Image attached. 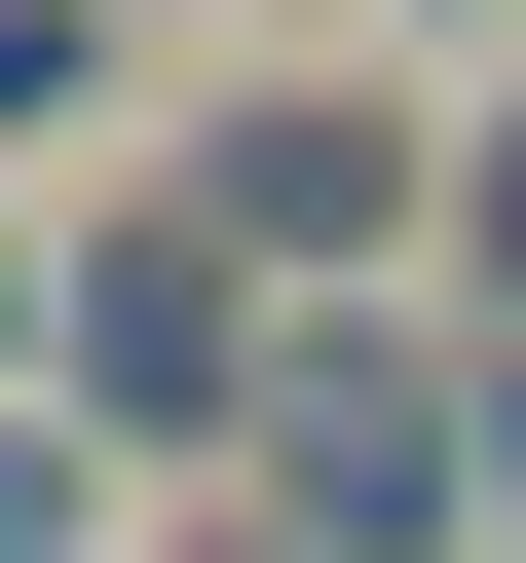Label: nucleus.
Segmentation results:
<instances>
[{"mask_svg":"<svg viewBox=\"0 0 526 563\" xmlns=\"http://www.w3.org/2000/svg\"><path fill=\"white\" fill-rule=\"evenodd\" d=\"M76 38H113V0H0V76H76Z\"/></svg>","mask_w":526,"mask_h":563,"instance_id":"nucleus-5","label":"nucleus"},{"mask_svg":"<svg viewBox=\"0 0 526 563\" xmlns=\"http://www.w3.org/2000/svg\"><path fill=\"white\" fill-rule=\"evenodd\" d=\"M226 339H263V263H226V188H188V225H151V263H113V301H76V376H113V413H188V376H226Z\"/></svg>","mask_w":526,"mask_h":563,"instance_id":"nucleus-2","label":"nucleus"},{"mask_svg":"<svg viewBox=\"0 0 526 563\" xmlns=\"http://www.w3.org/2000/svg\"><path fill=\"white\" fill-rule=\"evenodd\" d=\"M0 563H76V413H39V451H0Z\"/></svg>","mask_w":526,"mask_h":563,"instance_id":"nucleus-4","label":"nucleus"},{"mask_svg":"<svg viewBox=\"0 0 526 563\" xmlns=\"http://www.w3.org/2000/svg\"><path fill=\"white\" fill-rule=\"evenodd\" d=\"M489 263H526V113H489Z\"/></svg>","mask_w":526,"mask_h":563,"instance_id":"nucleus-6","label":"nucleus"},{"mask_svg":"<svg viewBox=\"0 0 526 563\" xmlns=\"http://www.w3.org/2000/svg\"><path fill=\"white\" fill-rule=\"evenodd\" d=\"M489 488H526V413H489Z\"/></svg>","mask_w":526,"mask_h":563,"instance_id":"nucleus-7","label":"nucleus"},{"mask_svg":"<svg viewBox=\"0 0 526 563\" xmlns=\"http://www.w3.org/2000/svg\"><path fill=\"white\" fill-rule=\"evenodd\" d=\"M376 225H414L376 113H263V151H226V263H263V301H302V263H376Z\"/></svg>","mask_w":526,"mask_h":563,"instance_id":"nucleus-1","label":"nucleus"},{"mask_svg":"<svg viewBox=\"0 0 526 563\" xmlns=\"http://www.w3.org/2000/svg\"><path fill=\"white\" fill-rule=\"evenodd\" d=\"M263 451H302V526H339V563H414V526H451V413H414V376H302Z\"/></svg>","mask_w":526,"mask_h":563,"instance_id":"nucleus-3","label":"nucleus"}]
</instances>
